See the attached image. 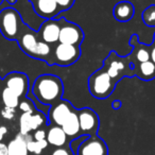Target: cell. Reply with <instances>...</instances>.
Here are the masks:
<instances>
[{"instance_id":"1","label":"cell","mask_w":155,"mask_h":155,"mask_svg":"<svg viewBox=\"0 0 155 155\" xmlns=\"http://www.w3.org/2000/svg\"><path fill=\"white\" fill-rule=\"evenodd\" d=\"M31 93L39 103L50 107L63 99L64 83L62 79L55 74H41L33 82Z\"/></svg>"},{"instance_id":"2","label":"cell","mask_w":155,"mask_h":155,"mask_svg":"<svg viewBox=\"0 0 155 155\" xmlns=\"http://www.w3.org/2000/svg\"><path fill=\"white\" fill-rule=\"evenodd\" d=\"M16 43L24 53L34 60L44 61L49 66H53V49L52 45L41 41L37 31L28 27Z\"/></svg>"},{"instance_id":"3","label":"cell","mask_w":155,"mask_h":155,"mask_svg":"<svg viewBox=\"0 0 155 155\" xmlns=\"http://www.w3.org/2000/svg\"><path fill=\"white\" fill-rule=\"evenodd\" d=\"M28 27L21 14L14 8H5L0 11V33L8 41H17Z\"/></svg>"},{"instance_id":"4","label":"cell","mask_w":155,"mask_h":155,"mask_svg":"<svg viewBox=\"0 0 155 155\" xmlns=\"http://www.w3.org/2000/svg\"><path fill=\"white\" fill-rule=\"evenodd\" d=\"M103 68L112 77L116 83H118L123 78H133L134 65L130 55L120 56L116 51H110L106 58L103 61Z\"/></svg>"},{"instance_id":"5","label":"cell","mask_w":155,"mask_h":155,"mask_svg":"<svg viewBox=\"0 0 155 155\" xmlns=\"http://www.w3.org/2000/svg\"><path fill=\"white\" fill-rule=\"evenodd\" d=\"M116 85L117 83L113 80L103 67L93 72L88 78L89 93L98 100L107 99L114 93Z\"/></svg>"},{"instance_id":"6","label":"cell","mask_w":155,"mask_h":155,"mask_svg":"<svg viewBox=\"0 0 155 155\" xmlns=\"http://www.w3.org/2000/svg\"><path fill=\"white\" fill-rule=\"evenodd\" d=\"M81 48L68 44L58 43L53 49V66H71L80 60Z\"/></svg>"},{"instance_id":"7","label":"cell","mask_w":155,"mask_h":155,"mask_svg":"<svg viewBox=\"0 0 155 155\" xmlns=\"http://www.w3.org/2000/svg\"><path fill=\"white\" fill-rule=\"evenodd\" d=\"M78 118L80 122L81 135L95 136L99 130V116L91 107H83L77 110Z\"/></svg>"},{"instance_id":"8","label":"cell","mask_w":155,"mask_h":155,"mask_svg":"<svg viewBox=\"0 0 155 155\" xmlns=\"http://www.w3.org/2000/svg\"><path fill=\"white\" fill-rule=\"evenodd\" d=\"M5 87L12 91L19 99L27 96L29 91V78L26 73L20 71L9 72L3 79Z\"/></svg>"},{"instance_id":"9","label":"cell","mask_w":155,"mask_h":155,"mask_svg":"<svg viewBox=\"0 0 155 155\" xmlns=\"http://www.w3.org/2000/svg\"><path fill=\"white\" fill-rule=\"evenodd\" d=\"M83 41H84V32H83L82 28L79 25L72 21H68L65 18L62 27H61L58 43L80 47Z\"/></svg>"},{"instance_id":"10","label":"cell","mask_w":155,"mask_h":155,"mask_svg":"<svg viewBox=\"0 0 155 155\" xmlns=\"http://www.w3.org/2000/svg\"><path fill=\"white\" fill-rule=\"evenodd\" d=\"M64 19V17H61L45 20L37 30L38 37L41 38V41H45L49 45H56L58 43L61 27H62Z\"/></svg>"},{"instance_id":"11","label":"cell","mask_w":155,"mask_h":155,"mask_svg":"<svg viewBox=\"0 0 155 155\" xmlns=\"http://www.w3.org/2000/svg\"><path fill=\"white\" fill-rule=\"evenodd\" d=\"M74 110L73 105L69 101L65 99H62L55 103L54 105L50 106L48 110V121L49 123H53V125L62 127L68 116Z\"/></svg>"},{"instance_id":"12","label":"cell","mask_w":155,"mask_h":155,"mask_svg":"<svg viewBox=\"0 0 155 155\" xmlns=\"http://www.w3.org/2000/svg\"><path fill=\"white\" fill-rule=\"evenodd\" d=\"M108 150L105 141L97 135L89 136L79 147L77 155H107Z\"/></svg>"},{"instance_id":"13","label":"cell","mask_w":155,"mask_h":155,"mask_svg":"<svg viewBox=\"0 0 155 155\" xmlns=\"http://www.w3.org/2000/svg\"><path fill=\"white\" fill-rule=\"evenodd\" d=\"M36 15L45 20L58 18L61 13L55 0H29Z\"/></svg>"},{"instance_id":"14","label":"cell","mask_w":155,"mask_h":155,"mask_svg":"<svg viewBox=\"0 0 155 155\" xmlns=\"http://www.w3.org/2000/svg\"><path fill=\"white\" fill-rule=\"evenodd\" d=\"M129 43L133 48L132 52L129 54L132 62H133V65L137 64V63H143L147 61H150L151 45H146V44L141 43L137 34L132 35Z\"/></svg>"},{"instance_id":"15","label":"cell","mask_w":155,"mask_h":155,"mask_svg":"<svg viewBox=\"0 0 155 155\" xmlns=\"http://www.w3.org/2000/svg\"><path fill=\"white\" fill-rule=\"evenodd\" d=\"M134 14H135V8L133 3L127 0L117 2L113 9V16L119 22L130 21L134 17Z\"/></svg>"},{"instance_id":"16","label":"cell","mask_w":155,"mask_h":155,"mask_svg":"<svg viewBox=\"0 0 155 155\" xmlns=\"http://www.w3.org/2000/svg\"><path fill=\"white\" fill-rule=\"evenodd\" d=\"M134 74L142 81H151L155 79V65L152 61L137 63L134 65Z\"/></svg>"},{"instance_id":"17","label":"cell","mask_w":155,"mask_h":155,"mask_svg":"<svg viewBox=\"0 0 155 155\" xmlns=\"http://www.w3.org/2000/svg\"><path fill=\"white\" fill-rule=\"evenodd\" d=\"M63 131L69 138H75L78 136H81V129L80 122L78 118L77 110L74 108L72 113L68 116V118L65 120V122L62 125Z\"/></svg>"},{"instance_id":"18","label":"cell","mask_w":155,"mask_h":155,"mask_svg":"<svg viewBox=\"0 0 155 155\" xmlns=\"http://www.w3.org/2000/svg\"><path fill=\"white\" fill-rule=\"evenodd\" d=\"M47 141L49 144L53 147H58V148H62L65 146L67 142V135L65 132L63 131L62 127L58 125H51L47 132Z\"/></svg>"},{"instance_id":"19","label":"cell","mask_w":155,"mask_h":155,"mask_svg":"<svg viewBox=\"0 0 155 155\" xmlns=\"http://www.w3.org/2000/svg\"><path fill=\"white\" fill-rule=\"evenodd\" d=\"M9 155H28V149H27V140L26 135L17 134L13 140L8 144Z\"/></svg>"},{"instance_id":"20","label":"cell","mask_w":155,"mask_h":155,"mask_svg":"<svg viewBox=\"0 0 155 155\" xmlns=\"http://www.w3.org/2000/svg\"><path fill=\"white\" fill-rule=\"evenodd\" d=\"M1 99H2V103L7 107L11 108H16L19 105L20 99L13 93L12 91H10L9 88L5 87L2 89V93H1Z\"/></svg>"},{"instance_id":"21","label":"cell","mask_w":155,"mask_h":155,"mask_svg":"<svg viewBox=\"0 0 155 155\" xmlns=\"http://www.w3.org/2000/svg\"><path fill=\"white\" fill-rule=\"evenodd\" d=\"M142 22L147 27L154 28L155 27V5H150L142 11L141 14Z\"/></svg>"},{"instance_id":"22","label":"cell","mask_w":155,"mask_h":155,"mask_svg":"<svg viewBox=\"0 0 155 155\" xmlns=\"http://www.w3.org/2000/svg\"><path fill=\"white\" fill-rule=\"evenodd\" d=\"M31 116L30 113H22L19 118V133L22 135H28L32 131L31 129Z\"/></svg>"},{"instance_id":"23","label":"cell","mask_w":155,"mask_h":155,"mask_svg":"<svg viewBox=\"0 0 155 155\" xmlns=\"http://www.w3.org/2000/svg\"><path fill=\"white\" fill-rule=\"evenodd\" d=\"M45 122L49 123L48 117H46V115H44L39 110H36L35 113H33L32 116H31V129H32V131L38 130Z\"/></svg>"},{"instance_id":"24","label":"cell","mask_w":155,"mask_h":155,"mask_svg":"<svg viewBox=\"0 0 155 155\" xmlns=\"http://www.w3.org/2000/svg\"><path fill=\"white\" fill-rule=\"evenodd\" d=\"M18 107L22 113H30V114H33V113H35L37 110L36 106L34 105L32 100L26 97L22 98V100H20Z\"/></svg>"},{"instance_id":"25","label":"cell","mask_w":155,"mask_h":155,"mask_svg":"<svg viewBox=\"0 0 155 155\" xmlns=\"http://www.w3.org/2000/svg\"><path fill=\"white\" fill-rule=\"evenodd\" d=\"M27 149H28V152H31L36 155H39L41 153V151H43V149L39 146L38 141H36L34 139H31L29 141H27Z\"/></svg>"},{"instance_id":"26","label":"cell","mask_w":155,"mask_h":155,"mask_svg":"<svg viewBox=\"0 0 155 155\" xmlns=\"http://www.w3.org/2000/svg\"><path fill=\"white\" fill-rule=\"evenodd\" d=\"M89 136L87 135H81V136H78L75 137L74 139L71 140V143H70V147H71V150H72L73 154L77 155L78 154V150H79V147L81 146L83 141H84L86 138H88Z\"/></svg>"},{"instance_id":"27","label":"cell","mask_w":155,"mask_h":155,"mask_svg":"<svg viewBox=\"0 0 155 155\" xmlns=\"http://www.w3.org/2000/svg\"><path fill=\"white\" fill-rule=\"evenodd\" d=\"M55 2L58 5V9H60V11L64 12L68 11V10H70L73 7L75 0H55Z\"/></svg>"},{"instance_id":"28","label":"cell","mask_w":155,"mask_h":155,"mask_svg":"<svg viewBox=\"0 0 155 155\" xmlns=\"http://www.w3.org/2000/svg\"><path fill=\"white\" fill-rule=\"evenodd\" d=\"M15 114H16L15 108H11V107L5 106V107L1 110V116H2L5 119H7V120H12V119L15 117Z\"/></svg>"},{"instance_id":"29","label":"cell","mask_w":155,"mask_h":155,"mask_svg":"<svg viewBox=\"0 0 155 155\" xmlns=\"http://www.w3.org/2000/svg\"><path fill=\"white\" fill-rule=\"evenodd\" d=\"M47 138V133H46L45 130L38 129L35 131L34 135H33V139L36 140V141H41V140H44Z\"/></svg>"},{"instance_id":"30","label":"cell","mask_w":155,"mask_h":155,"mask_svg":"<svg viewBox=\"0 0 155 155\" xmlns=\"http://www.w3.org/2000/svg\"><path fill=\"white\" fill-rule=\"evenodd\" d=\"M51 155H70L68 152V150L64 148H58L51 153Z\"/></svg>"},{"instance_id":"31","label":"cell","mask_w":155,"mask_h":155,"mask_svg":"<svg viewBox=\"0 0 155 155\" xmlns=\"http://www.w3.org/2000/svg\"><path fill=\"white\" fill-rule=\"evenodd\" d=\"M0 155H9V150H8V144L0 142Z\"/></svg>"},{"instance_id":"32","label":"cell","mask_w":155,"mask_h":155,"mask_svg":"<svg viewBox=\"0 0 155 155\" xmlns=\"http://www.w3.org/2000/svg\"><path fill=\"white\" fill-rule=\"evenodd\" d=\"M150 60L154 63L155 65V44H151V53H150Z\"/></svg>"},{"instance_id":"33","label":"cell","mask_w":155,"mask_h":155,"mask_svg":"<svg viewBox=\"0 0 155 155\" xmlns=\"http://www.w3.org/2000/svg\"><path fill=\"white\" fill-rule=\"evenodd\" d=\"M112 106L114 110H119V108L122 106V102H121L120 100H114L112 103Z\"/></svg>"},{"instance_id":"34","label":"cell","mask_w":155,"mask_h":155,"mask_svg":"<svg viewBox=\"0 0 155 155\" xmlns=\"http://www.w3.org/2000/svg\"><path fill=\"white\" fill-rule=\"evenodd\" d=\"M8 133V129L5 127H0V142H1V140L3 139V137H5V135Z\"/></svg>"},{"instance_id":"35","label":"cell","mask_w":155,"mask_h":155,"mask_svg":"<svg viewBox=\"0 0 155 155\" xmlns=\"http://www.w3.org/2000/svg\"><path fill=\"white\" fill-rule=\"evenodd\" d=\"M5 1H8V2L10 3L11 5H15L16 2H17V0H5Z\"/></svg>"},{"instance_id":"36","label":"cell","mask_w":155,"mask_h":155,"mask_svg":"<svg viewBox=\"0 0 155 155\" xmlns=\"http://www.w3.org/2000/svg\"><path fill=\"white\" fill-rule=\"evenodd\" d=\"M2 83H3V80L0 78V88H1V84H2Z\"/></svg>"},{"instance_id":"37","label":"cell","mask_w":155,"mask_h":155,"mask_svg":"<svg viewBox=\"0 0 155 155\" xmlns=\"http://www.w3.org/2000/svg\"><path fill=\"white\" fill-rule=\"evenodd\" d=\"M153 43L155 44V33H154V35H153Z\"/></svg>"},{"instance_id":"38","label":"cell","mask_w":155,"mask_h":155,"mask_svg":"<svg viewBox=\"0 0 155 155\" xmlns=\"http://www.w3.org/2000/svg\"><path fill=\"white\" fill-rule=\"evenodd\" d=\"M3 2V0H0V5H1V3Z\"/></svg>"}]
</instances>
